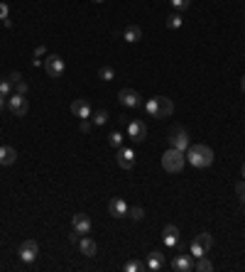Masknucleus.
<instances>
[{
	"label": "nucleus",
	"mask_w": 245,
	"mask_h": 272,
	"mask_svg": "<svg viewBox=\"0 0 245 272\" xmlns=\"http://www.w3.org/2000/svg\"><path fill=\"white\" fill-rule=\"evenodd\" d=\"M184 155H186V162L194 164V167H199V169L213 164V150L208 145H189V150Z\"/></svg>",
	"instance_id": "f257e3e1"
},
{
	"label": "nucleus",
	"mask_w": 245,
	"mask_h": 272,
	"mask_svg": "<svg viewBox=\"0 0 245 272\" xmlns=\"http://www.w3.org/2000/svg\"><path fill=\"white\" fill-rule=\"evenodd\" d=\"M184 162H186V155H184L181 150L169 147V150L162 155V167H164V172H169V174L181 172V169H184Z\"/></svg>",
	"instance_id": "f03ea898"
},
{
	"label": "nucleus",
	"mask_w": 245,
	"mask_h": 272,
	"mask_svg": "<svg viewBox=\"0 0 245 272\" xmlns=\"http://www.w3.org/2000/svg\"><path fill=\"white\" fill-rule=\"evenodd\" d=\"M8 111L13 115H18V118H25L27 111H30V103H27V98L22 93H13V96H8Z\"/></svg>",
	"instance_id": "7ed1b4c3"
},
{
	"label": "nucleus",
	"mask_w": 245,
	"mask_h": 272,
	"mask_svg": "<svg viewBox=\"0 0 245 272\" xmlns=\"http://www.w3.org/2000/svg\"><path fill=\"white\" fill-rule=\"evenodd\" d=\"M45 71H47L52 79H59V76L64 74V59L57 57V54H49V57L45 59Z\"/></svg>",
	"instance_id": "20e7f679"
},
{
	"label": "nucleus",
	"mask_w": 245,
	"mask_h": 272,
	"mask_svg": "<svg viewBox=\"0 0 245 272\" xmlns=\"http://www.w3.org/2000/svg\"><path fill=\"white\" fill-rule=\"evenodd\" d=\"M169 145H172L174 150L186 152V150H189V133H186L184 128H174L172 135H169Z\"/></svg>",
	"instance_id": "39448f33"
},
{
	"label": "nucleus",
	"mask_w": 245,
	"mask_h": 272,
	"mask_svg": "<svg viewBox=\"0 0 245 272\" xmlns=\"http://www.w3.org/2000/svg\"><path fill=\"white\" fill-rule=\"evenodd\" d=\"M37 255H40V243L37 240H25L22 245H20V260L22 262H35L37 260Z\"/></svg>",
	"instance_id": "423d86ee"
},
{
	"label": "nucleus",
	"mask_w": 245,
	"mask_h": 272,
	"mask_svg": "<svg viewBox=\"0 0 245 272\" xmlns=\"http://www.w3.org/2000/svg\"><path fill=\"white\" fill-rule=\"evenodd\" d=\"M118 101H120L123 106H128V108H142V98H140V93L133 91V89H120Z\"/></svg>",
	"instance_id": "0eeeda50"
},
{
	"label": "nucleus",
	"mask_w": 245,
	"mask_h": 272,
	"mask_svg": "<svg viewBox=\"0 0 245 272\" xmlns=\"http://www.w3.org/2000/svg\"><path fill=\"white\" fill-rule=\"evenodd\" d=\"M128 137H130L133 142H142V140L147 137V125H145L142 120H130V123H128Z\"/></svg>",
	"instance_id": "6e6552de"
},
{
	"label": "nucleus",
	"mask_w": 245,
	"mask_h": 272,
	"mask_svg": "<svg viewBox=\"0 0 245 272\" xmlns=\"http://www.w3.org/2000/svg\"><path fill=\"white\" fill-rule=\"evenodd\" d=\"M115 159H118V167H120V169H133V167H135V152H133L130 147H118Z\"/></svg>",
	"instance_id": "1a4fd4ad"
},
{
	"label": "nucleus",
	"mask_w": 245,
	"mask_h": 272,
	"mask_svg": "<svg viewBox=\"0 0 245 272\" xmlns=\"http://www.w3.org/2000/svg\"><path fill=\"white\" fill-rule=\"evenodd\" d=\"M71 113H74L76 118H91V103H89L86 98H76V101L71 103Z\"/></svg>",
	"instance_id": "9d476101"
},
{
	"label": "nucleus",
	"mask_w": 245,
	"mask_h": 272,
	"mask_svg": "<svg viewBox=\"0 0 245 272\" xmlns=\"http://www.w3.org/2000/svg\"><path fill=\"white\" fill-rule=\"evenodd\" d=\"M162 238H164V245L167 248H177L179 245V228L177 226H164V230H162Z\"/></svg>",
	"instance_id": "9b49d317"
},
{
	"label": "nucleus",
	"mask_w": 245,
	"mask_h": 272,
	"mask_svg": "<svg viewBox=\"0 0 245 272\" xmlns=\"http://www.w3.org/2000/svg\"><path fill=\"white\" fill-rule=\"evenodd\" d=\"M128 204L123 201V199H113L111 204H108V213L113 216V218H123V216H128Z\"/></svg>",
	"instance_id": "f8f14e48"
},
{
	"label": "nucleus",
	"mask_w": 245,
	"mask_h": 272,
	"mask_svg": "<svg viewBox=\"0 0 245 272\" xmlns=\"http://www.w3.org/2000/svg\"><path fill=\"white\" fill-rule=\"evenodd\" d=\"M74 230H76L79 235H89V230H91V218H89L86 213H76V216H74Z\"/></svg>",
	"instance_id": "ddd939ff"
},
{
	"label": "nucleus",
	"mask_w": 245,
	"mask_h": 272,
	"mask_svg": "<svg viewBox=\"0 0 245 272\" xmlns=\"http://www.w3.org/2000/svg\"><path fill=\"white\" fill-rule=\"evenodd\" d=\"M172 267H174L177 272H191V270H194L191 255H177V257L172 260Z\"/></svg>",
	"instance_id": "4468645a"
},
{
	"label": "nucleus",
	"mask_w": 245,
	"mask_h": 272,
	"mask_svg": "<svg viewBox=\"0 0 245 272\" xmlns=\"http://www.w3.org/2000/svg\"><path fill=\"white\" fill-rule=\"evenodd\" d=\"M79 248H81V252H84L86 257H93V255L98 252V243H96L93 238H89V235H84V238L79 240Z\"/></svg>",
	"instance_id": "2eb2a0df"
},
{
	"label": "nucleus",
	"mask_w": 245,
	"mask_h": 272,
	"mask_svg": "<svg viewBox=\"0 0 245 272\" xmlns=\"http://www.w3.org/2000/svg\"><path fill=\"white\" fill-rule=\"evenodd\" d=\"M162 267H164V255H162L159 250H152L150 257H147V270H150V272H157V270H162Z\"/></svg>",
	"instance_id": "dca6fc26"
},
{
	"label": "nucleus",
	"mask_w": 245,
	"mask_h": 272,
	"mask_svg": "<svg viewBox=\"0 0 245 272\" xmlns=\"http://www.w3.org/2000/svg\"><path fill=\"white\" fill-rule=\"evenodd\" d=\"M123 40H125V42H130V45L140 42V40H142V27H137V25H128V27H125V32H123Z\"/></svg>",
	"instance_id": "f3484780"
},
{
	"label": "nucleus",
	"mask_w": 245,
	"mask_h": 272,
	"mask_svg": "<svg viewBox=\"0 0 245 272\" xmlns=\"http://www.w3.org/2000/svg\"><path fill=\"white\" fill-rule=\"evenodd\" d=\"M15 159H18V152H15V147H0V164H3V167H10V164H15Z\"/></svg>",
	"instance_id": "a211bd4d"
},
{
	"label": "nucleus",
	"mask_w": 245,
	"mask_h": 272,
	"mask_svg": "<svg viewBox=\"0 0 245 272\" xmlns=\"http://www.w3.org/2000/svg\"><path fill=\"white\" fill-rule=\"evenodd\" d=\"M157 98H159V118H169L174 113V103L164 96H157Z\"/></svg>",
	"instance_id": "6ab92c4d"
},
{
	"label": "nucleus",
	"mask_w": 245,
	"mask_h": 272,
	"mask_svg": "<svg viewBox=\"0 0 245 272\" xmlns=\"http://www.w3.org/2000/svg\"><path fill=\"white\" fill-rule=\"evenodd\" d=\"M145 111H147L150 118H159V98H157V96L150 98V101L145 103Z\"/></svg>",
	"instance_id": "aec40b11"
},
{
	"label": "nucleus",
	"mask_w": 245,
	"mask_h": 272,
	"mask_svg": "<svg viewBox=\"0 0 245 272\" xmlns=\"http://www.w3.org/2000/svg\"><path fill=\"white\" fill-rule=\"evenodd\" d=\"M196 243H199L203 250H211V248H213V238H211V233H206V230L196 235Z\"/></svg>",
	"instance_id": "412c9836"
},
{
	"label": "nucleus",
	"mask_w": 245,
	"mask_h": 272,
	"mask_svg": "<svg viewBox=\"0 0 245 272\" xmlns=\"http://www.w3.org/2000/svg\"><path fill=\"white\" fill-rule=\"evenodd\" d=\"M194 270H199V272H211V270H213V265H211V260H206V255H201V257H196Z\"/></svg>",
	"instance_id": "4be33fe9"
},
{
	"label": "nucleus",
	"mask_w": 245,
	"mask_h": 272,
	"mask_svg": "<svg viewBox=\"0 0 245 272\" xmlns=\"http://www.w3.org/2000/svg\"><path fill=\"white\" fill-rule=\"evenodd\" d=\"M167 27H169V30H179V27H181V15H179V13H172V15L167 18Z\"/></svg>",
	"instance_id": "5701e85b"
},
{
	"label": "nucleus",
	"mask_w": 245,
	"mask_h": 272,
	"mask_svg": "<svg viewBox=\"0 0 245 272\" xmlns=\"http://www.w3.org/2000/svg\"><path fill=\"white\" fill-rule=\"evenodd\" d=\"M98 76H101L103 81H113V79H115V69H113V67H101V69H98Z\"/></svg>",
	"instance_id": "b1692460"
},
{
	"label": "nucleus",
	"mask_w": 245,
	"mask_h": 272,
	"mask_svg": "<svg viewBox=\"0 0 245 272\" xmlns=\"http://www.w3.org/2000/svg\"><path fill=\"white\" fill-rule=\"evenodd\" d=\"M142 270H147V265H142L140 260H130V262H125V272H142Z\"/></svg>",
	"instance_id": "393cba45"
},
{
	"label": "nucleus",
	"mask_w": 245,
	"mask_h": 272,
	"mask_svg": "<svg viewBox=\"0 0 245 272\" xmlns=\"http://www.w3.org/2000/svg\"><path fill=\"white\" fill-rule=\"evenodd\" d=\"M128 216H130L133 221H142V218H145V208H142V206H133V208H128Z\"/></svg>",
	"instance_id": "a878e982"
},
{
	"label": "nucleus",
	"mask_w": 245,
	"mask_h": 272,
	"mask_svg": "<svg viewBox=\"0 0 245 272\" xmlns=\"http://www.w3.org/2000/svg\"><path fill=\"white\" fill-rule=\"evenodd\" d=\"M93 123H96V125H106V123H108V113H106V111H96V113H93Z\"/></svg>",
	"instance_id": "bb28decb"
},
{
	"label": "nucleus",
	"mask_w": 245,
	"mask_h": 272,
	"mask_svg": "<svg viewBox=\"0 0 245 272\" xmlns=\"http://www.w3.org/2000/svg\"><path fill=\"white\" fill-rule=\"evenodd\" d=\"M108 142H111L113 147H123V135L115 130V133H111V135H108Z\"/></svg>",
	"instance_id": "cd10ccee"
},
{
	"label": "nucleus",
	"mask_w": 245,
	"mask_h": 272,
	"mask_svg": "<svg viewBox=\"0 0 245 272\" xmlns=\"http://www.w3.org/2000/svg\"><path fill=\"white\" fill-rule=\"evenodd\" d=\"M10 91H13V84L8 81V79H3V81H0V96H10Z\"/></svg>",
	"instance_id": "c85d7f7f"
},
{
	"label": "nucleus",
	"mask_w": 245,
	"mask_h": 272,
	"mask_svg": "<svg viewBox=\"0 0 245 272\" xmlns=\"http://www.w3.org/2000/svg\"><path fill=\"white\" fill-rule=\"evenodd\" d=\"M189 250H191V257H201V255H206V250H203V248H201V245H199L196 240H194V243L189 245Z\"/></svg>",
	"instance_id": "c756f323"
},
{
	"label": "nucleus",
	"mask_w": 245,
	"mask_h": 272,
	"mask_svg": "<svg viewBox=\"0 0 245 272\" xmlns=\"http://www.w3.org/2000/svg\"><path fill=\"white\" fill-rule=\"evenodd\" d=\"M13 89H15V93H22V96H25V93H27V81L20 79L18 84H13Z\"/></svg>",
	"instance_id": "7c9ffc66"
},
{
	"label": "nucleus",
	"mask_w": 245,
	"mask_h": 272,
	"mask_svg": "<svg viewBox=\"0 0 245 272\" xmlns=\"http://www.w3.org/2000/svg\"><path fill=\"white\" fill-rule=\"evenodd\" d=\"M235 194H238V196H240V201H243V204H245V179H243V181H238V184H235Z\"/></svg>",
	"instance_id": "2f4dec72"
},
{
	"label": "nucleus",
	"mask_w": 245,
	"mask_h": 272,
	"mask_svg": "<svg viewBox=\"0 0 245 272\" xmlns=\"http://www.w3.org/2000/svg\"><path fill=\"white\" fill-rule=\"evenodd\" d=\"M189 3H191V0H172V5H174L177 10H186Z\"/></svg>",
	"instance_id": "473e14b6"
},
{
	"label": "nucleus",
	"mask_w": 245,
	"mask_h": 272,
	"mask_svg": "<svg viewBox=\"0 0 245 272\" xmlns=\"http://www.w3.org/2000/svg\"><path fill=\"white\" fill-rule=\"evenodd\" d=\"M79 130L86 135V133H91V120L89 118H81V125H79Z\"/></svg>",
	"instance_id": "72a5a7b5"
},
{
	"label": "nucleus",
	"mask_w": 245,
	"mask_h": 272,
	"mask_svg": "<svg viewBox=\"0 0 245 272\" xmlns=\"http://www.w3.org/2000/svg\"><path fill=\"white\" fill-rule=\"evenodd\" d=\"M8 15H10V8H8L5 3H0V20H5Z\"/></svg>",
	"instance_id": "f704fd0d"
},
{
	"label": "nucleus",
	"mask_w": 245,
	"mask_h": 272,
	"mask_svg": "<svg viewBox=\"0 0 245 272\" xmlns=\"http://www.w3.org/2000/svg\"><path fill=\"white\" fill-rule=\"evenodd\" d=\"M20 79H22V74H18V71H13V74L8 76V81H10V84H18Z\"/></svg>",
	"instance_id": "c9c22d12"
},
{
	"label": "nucleus",
	"mask_w": 245,
	"mask_h": 272,
	"mask_svg": "<svg viewBox=\"0 0 245 272\" xmlns=\"http://www.w3.org/2000/svg\"><path fill=\"white\" fill-rule=\"evenodd\" d=\"M69 240H71V243H79V240H81V238H79V233H76V230H74V233H71V235H69Z\"/></svg>",
	"instance_id": "e433bc0d"
},
{
	"label": "nucleus",
	"mask_w": 245,
	"mask_h": 272,
	"mask_svg": "<svg viewBox=\"0 0 245 272\" xmlns=\"http://www.w3.org/2000/svg\"><path fill=\"white\" fill-rule=\"evenodd\" d=\"M5 106H8V103H5V96H0V113L5 111Z\"/></svg>",
	"instance_id": "4c0bfd02"
},
{
	"label": "nucleus",
	"mask_w": 245,
	"mask_h": 272,
	"mask_svg": "<svg viewBox=\"0 0 245 272\" xmlns=\"http://www.w3.org/2000/svg\"><path fill=\"white\" fill-rule=\"evenodd\" d=\"M240 89H243V91H245V76H243V79H240Z\"/></svg>",
	"instance_id": "58836bf2"
},
{
	"label": "nucleus",
	"mask_w": 245,
	"mask_h": 272,
	"mask_svg": "<svg viewBox=\"0 0 245 272\" xmlns=\"http://www.w3.org/2000/svg\"><path fill=\"white\" fill-rule=\"evenodd\" d=\"M243 179H245V164H243Z\"/></svg>",
	"instance_id": "ea45409f"
},
{
	"label": "nucleus",
	"mask_w": 245,
	"mask_h": 272,
	"mask_svg": "<svg viewBox=\"0 0 245 272\" xmlns=\"http://www.w3.org/2000/svg\"><path fill=\"white\" fill-rule=\"evenodd\" d=\"M93 3H103V0H93Z\"/></svg>",
	"instance_id": "a19ab883"
}]
</instances>
